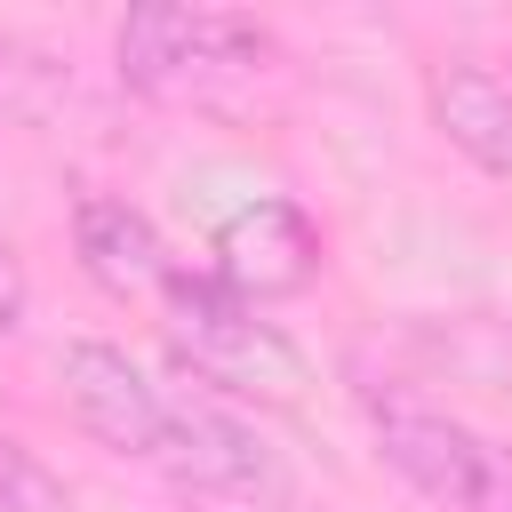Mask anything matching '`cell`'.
<instances>
[{
  "mask_svg": "<svg viewBox=\"0 0 512 512\" xmlns=\"http://www.w3.org/2000/svg\"><path fill=\"white\" fill-rule=\"evenodd\" d=\"M360 408L376 424V448L384 464L432 496L440 512H512V448L472 432L464 416L416 400V392H384V384H360Z\"/></svg>",
  "mask_w": 512,
  "mask_h": 512,
  "instance_id": "cell-1",
  "label": "cell"
},
{
  "mask_svg": "<svg viewBox=\"0 0 512 512\" xmlns=\"http://www.w3.org/2000/svg\"><path fill=\"white\" fill-rule=\"evenodd\" d=\"M168 344L208 392H232V400H296L304 392V352L280 336V320H264L224 280H200V272L168 280Z\"/></svg>",
  "mask_w": 512,
  "mask_h": 512,
  "instance_id": "cell-2",
  "label": "cell"
},
{
  "mask_svg": "<svg viewBox=\"0 0 512 512\" xmlns=\"http://www.w3.org/2000/svg\"><path fill=\"white\" fill-rule=\"evenodd\" d=\"M112 56L136 96H208L216 80L272 64V32L224 8H136L112 32Z\"/></svg>",
  "mask_w": 512,
  "mask_h": 512,
  "instance_id": "cell-3",
  "label": "cell"
},
{
  "mask_svg": "<svg viewBox=\"0 0 512 512\" xmlns=\"http://www.w3.org/2000/svg\"><path fill=\"white\" fill-rule=\"evenodd\" d=\"M56 384H64V408L88 440H104L112 456H144V464H168V424H176V392L152 384L120 344L104 336H72L56 352Z\"/></svg>",
  "mask_w": 512,
  "mask_h": 512,
  "instance_id": "cell-4",
  "label": "cell"
},
{
  "mask_svg": "<svg viewBox=\"0 0 512 512\" xmlns=\"http://www.w3.org/2000/svg\"><path fill=\"white\" fill-rule=\"evenodd\" d=\"M168 472L192 480V488H216V496H272V488H280V456H272V440H264L240 408H224L208 384L176 392Z\"/></svg>",
  "mask_w": 512,
  "mask_h": 512,
  "instance_id": "cell-5",
  "label": "cell"
},
{
  "mask_svg": "<svg viewBox=\"0 0 512 512\" xmlns=\"http://www.w3.org/2000/svg\"><path fill=\"white\" fill-rule=\"evenodd\" d=\"M320 272V232L296 200H248L240 216H224L216 232V280L248 304H272V296H296L304 280Z\"/></svg>",
  "mask_w": 512,
  "mask_h": 512,
  "instance_id": "cell-6",
  "label": "cell"
},
{
  "mask_svg": "<svg viewBox=\"0 0 512 512\" xmlns=\"http://www.w3.org/2000/svg\"><path fill=\"white\" fill-rule=\"evenodd\" d=\"M72 248H80V272L104 296H168V280H176L160 224L136 200H112V192H88L72 208Z\"/></svg>",
  "mask_w": 512,
  "mask_h": 512,
  "instance_id": "cell-7",
  "label": "cell"
},
{
  "mask_svg": "<svg viewBox=\"0 0 512 512\" xmlns=\"http://www.w3.org/2000/svg\"><path fill=\"white\" fill-rule=\"evenodd\" d=\"M432 120L480 176H512V72L480 56L432 64Z\"/></svg>",
  "mask_w": 512,
  "mask_h": 512,
  "instance_id": "cell-8",
  "label": "cell"
},
{
  "mask_svg": "<svg viewBox=\"0 0 512 512\" xmlns=\"http://www.w3.org/2000/svg\"><path fill=\"white\" fill-rule=\"evenodd\" d=\"M0 512H72L64 472H48L40 448H24L16 432H0Z\"/></svg>",
  "mask_w": 512,
  "mask_h": 512,
  "instance_id": "cell-9",
  "label": "cell"
}]
</instances>
